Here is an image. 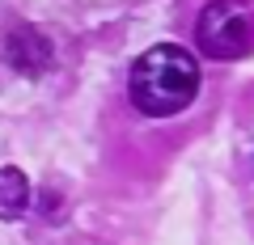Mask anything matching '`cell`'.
I'll list each match as a JSON object with an SVG mask.
<instances>
[{"instance_id": "obj_1", "label": "cell", "mask_w": 254, "mask_h": 245, "mask_svg": "<svg viewBox=\"0 0 254 245\" xmlns=\"http://www.w3.org/2000/svg\"><path fill=\"white\" fill-rule=\"evenodd\" d=\"M127 98L140 114L170 118L199 98V59L178 43H157L127 72Z\"/></svg>"}, {"instance_id": "obj_2", "label": "cell", "mask_w": 254, "mask_h": 245, "mask_svg": "<svg viewBox=\"0 0 254 245\" xmlns=\"http://www.w3.org/2000/svg\"><path fill=\"white\" fill-rule=\"evenodd\" d=\"M250 38L254 26L242 0H212V4H203L199 21H195V43L208 59H237L250 51Z\"/></svg>"}, {"instance_id": "obj_3", "label": "cell", "mask_w": 254, "mask_h": 245, "mask_svg": "<svg viewBox=\"0 0 254 245\" xmlns=\"http://www.w3.org/2000/svg\"><path fill=\"white\" fill-rule=\"evenodd\" d=\"M4 55H9V64L17 68V72L38 76L47 64H51V43H47L34 26H17V30H9V38H4Z\"/></svg>"}, {"instance_id": "obj_4", "label": "cell", "mask_w": 254, "mask_h": 245, "mask_svg": "<svg viewBox=\"0 0 254 245\" xmlns=\"http://www.w3.org/2000/svg\"><path fill=\"white\" fill-rule=\"evenodd\" d=\"M30 207V182L21 169H0V220H17Z\"/></svg>"}]
</instances>
